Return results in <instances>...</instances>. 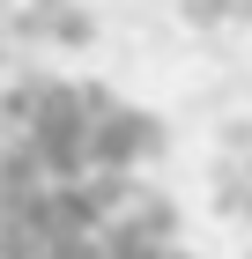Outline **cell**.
Here are the masks:
<instances>
[{
    "label": "cell",
    "instance_id": "obj_1",
    "mask_svg": "<svg viewBox=\"0 0 252 259\" xmlns=\"http://www.w3.org/2000/svg\"><path fill=\"white\" fill-rule=\"evenodd\" d=\"M178 259H193V252H186V244H178Z\"/></svg>",
    "mask_w": 252,
    "mask_h": 259
},
{
    "label": "cell",
    "instance_id": "obj_2",
    "mask_svg": "<svg viewBox=\"0 0 252 259\" xmlns=\"http://www.w3.org/2000/svg\"><path fill=\"white\" fill-rule=\"evenodd\" d=\"M245 259H252V252H245Z\"/></svg>",
    "mask_w": 252,
    "mask_h": 259
}]
</instances>
